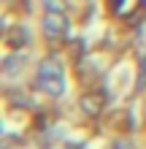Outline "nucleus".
<instances>
[{
  "mask_svg": "<svg viewBox=\"0 0 146 149\" xmlns=\"http://www.w3.org/2000/svg\"><path fill=\"white\" fill-rule=\"evenodd\" d=\"M38 87L46 95H62L65 92V76L54 63H41L38 65Z\"/></svg>",
  "mask_w": 146,
  "mask_h": 149,
  "instance_id": "obj_1",
  "label": "nucleus"
},
{
  "mask_svg": "<svg viewBox=\"0 0 146 149\" xmlns=\"http://www.w3.org/2000/svg\"><path fill=\"white\" fill-rule=\"evenodd\" d=\"M65 30H68V19L62 16V11H49L44 16V33H46L51 41H57Z\"/></svg>",
  "mask_w": 146,
  "mask_h": 149,
  "instance_id": "obj_2",
  "label": "nucleus"
},
{
  "mask_svg": "<svg viewBox=\"0 0 146 149\" xmlns=\"http://www.w3.org/2000/svg\"><path fill=\"white\" fill-rule=\"evenodd\" d=\"M8 46H24V43L30 41V30L27 27H22V24H16V27L8 30Z\"/></svg>",
  "mask_w": 146,
  "mask_h": 149,
  "instance_id": "obj_3",
  "label": "nucleus"
},
{
  "mask_svg": "<svg viewBox=\"0 0 146 149\" xmlns=\"http://www.w3.org/2000/svg\"><path fill=\"white\" fill-rule=\"evenodd\" d=\"M81 106H84V111H87L89 117H98L103 111V95H84Z\"/></svg>",
  "mask_w": 146,
  "mask_h": 149,
  "instance_id": "obj_4",
  "label": "nucleus"
},
{
  "mask_svg": "<svg viewBox=\"0 0 146 149\" xmlns=\"http://www.w3.org/2000/svg\"><path fill=\"white\" fill-rule=\"evenodd\" d=\"M24 68V54H11V57H6L3 60V71L8 76H14V73H19Z\"/></svg>",
  "mask_w": 146,
  "mask_h": 149,
  "instance_id": "obj_5",
  "label": "nucleus"
},
{
  "mask_svg": "<svg viewBox=\"0 0 146 149\" xmlns=\"http://www.w3.org/2000/svg\"><path fill=\"white\" fill-rule=\"evenodd\" d=\"M135 38H138V46H146V22L138 27V33H135Z\"/></svg>",
  "mask_w": 146,
  "mask_h": 149,
  "instance_id": "obj_6",
  "label": "nucleus"
},
{
  "mask_svg": "<svg viewBox=\"0 0 146 149\" xmlns=\"http://www.w3.org/2000/svg\"><path fill=\"white\" fill-rule=\"evenodd\" d=\"M146 84V60H141V73H138V90Z\"/></svg>",
  "mask_w": 146,
  "mask_h": 149,
  "instance_id": "obj_7",
  "label": "nucleus"
},
{
  "mask_svg": "<svg viewBox=\"0 0 146 149\" xmlns=\"http://www.w3.org/2000/svg\"><path fill=\"white\" fill-rule=\"evenodd\" d=\"M46 8H49V11H60V6H57V0H46Z\"/></svg>",
  "mask_w": 146,
  "mask_h": 149,
  "instance_id": "obj_8",
  "label": "nucleus"
},
{
  "mask_svg": "<svg viewBox=\"0 0 146 149\" xmlns=\"http://www.w3.org/2000/svg\"><path fill=\"white\" fill-rule=\"evenodd\" d=\"M114 149H130V146H127V144H122V141H116V144H114Z\"/></svg>",
  "mask_w": 146,
  "mask_h": 149,
  "instance_id": "obj_9",
  "label": "nucleus"
},
{
  "mask_svg": "<svg viewBox=\"0 0 146 149\" xmlns=\"http://www.w3.org/2000/svg\"><path fill=\"white\" fill-rule=\"evenodd\" d=\"M122 3H125V0H114V8H122Z\"/></svg>",
  "mask_w": 146,
  "mask_h": 149,
  "instance_id": "obj_10",
  "label": "nucleus"
}]
</instances>
